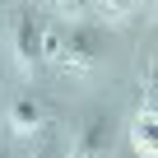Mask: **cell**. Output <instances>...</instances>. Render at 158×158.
<instances>
[{"label": "cell", "mask_w": 158, "mask_h": 158, "mask_svg": "<svg viewBox=\"0 0 158 158\" xmlns=\"http://www.w3.org/2000/svg\"><path fill=\"white\" fill-rule=\"evenodd\" d=\"M42 56L60 70L84 79L107 60V37L98 28H65V33H42Z\"/></svg>", "instance_id": "cell-1"}, {"label": "cell", "mask_w": 158, "mask_h": 158, "mask_svg": "<svg viewBox=\"0 0 158 158\" xmlns=\"http://www.w3.org/2000/svg\"><path fill=\"white\" fill-rule=\"evenodd\" d=\"M112 153V116L107 112H93L74 126V139H70V158H107Z\"/></svg>", "instance_id": "cell-2"}, {"label": "cell", "mask_w": 158, "mask_h": 158, "mask_svg": "<svg viewBox=\"0 0 158 158\" xmlns=\"http://www.w3.org/2000/svg\"><path fill=\"white\" fill-rule=\"evenodd\" d=\"M98 5H102V10H107V14H121V10H126V5H130V0H98Z\"/></svg>", "instance_id": "cell-6"}, {"label": "cell", "mask_w": 158, "mask_h": 158, "mask_svg": "<svg viewBox=\"0 0 158 158\" xmlns=\"http://www.w3.org/2000/svg\"><path fill=\"white\" fill-rule=\"evenodd\" d=\"M42 121H47V107H42L37 98L19 93V98L10 102V130H14V135H33V130H42Z\"/></svg>", "instance_id": "cell-4"}, {"label": "cell", "mask_w": 158, "mask_h": 158, "mask_svg": "<svg viewBox=\"0 0 158 158\" xmlns=\"http://www.w3.org/2000/svg\"><path fill=\"white\" fill-rule=\"evenodd\" d=\"M42 23L33 19V10H19L14 14V23H10V47H14V60H19V70H33L37 60H42Z\"/></svg>", "instance_id": "cell-3"}, {"label": "cell", "mask_w": 158, "mask_h": 158, "mask_svg": "<svg viewBox=\"0 0 158 158\" xmlns=\"http://www.w3.org/2000/svg\"><path fill=\"white\" fill-rule=\"evenodd\" d=\"M130 139H135V153H139V158L153 153V107H139V116H135V126H130Z\"/></svg>", "instance_id": "cell-5"}, {"label": "cell", "mask_w": 158, "mask_h": 158, "mask_svg": "<svg viewBox=\"0 0 158 158\" xmlns=\"http://www.w3.org/2000/svg\"><path fill=\"white\" fill-rule=\"evenodd\" d=\"M56 5H60V10H70V5H79V0H56Z\"/></svg>", "instance_id": "cell-8"}, {"label": "cell", "mask_w": 158, "mask_h": 158, "mask_svg": "<svg viewBox=\"0 0 158 158\" xmlns=\"http://www.w3.org/2000/svg\"><path fill=\"white\" fill-rule=\"evenodd\" d=\"M33 158H60V153H56V149H37Z\"/></svg>", "instance_id": "cell-7"}]
</instances>
